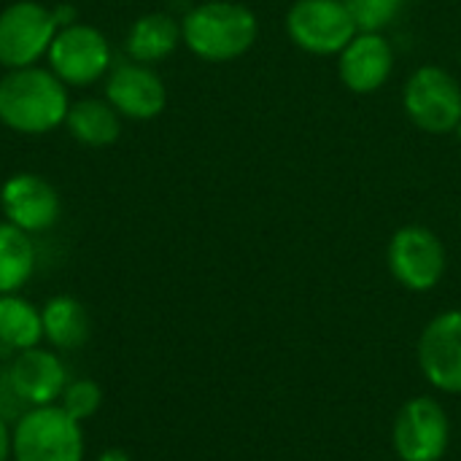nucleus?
<instances>
[{
    "mask_svg": "<svg viewBox=\"0 0 461 461\" xmlns=\"http://www.w3.org/2000/svg\"><path fill=\"white\" fill-rule=\"evenodd\" d=\"M70 111L65 84L43 68L8 70L0 78V122L22 135L57 130Z\"/></svg>",
    "mask_w": 461,
    "mask_h": 461,
    "instance_id": "f257e3e1",
    "label": "nucleus"
},
{
    "mask_svg": "<svg viewBox=\"0 0 461 461\" xmlns=\"http://www.w3.org/2000/svg\"><path fill=\"white\" fill-rule=\"evenodd\" d=\"M259 35L254 11L235 0H208L194 5L181 22V41L205 62L243 57Z\"/></svg>",
    "mask_w": 461,
    "mask_h": 461,
    "instance_id": "f03ea898",
    "label": "nucleus"
},
{
    "mask_svg": "<svg viewBox=\"0 0 461 461\" xmlns=\"http://www.w3.org/2000/svg\"><path fill=\"white\" fill-rule=\"evenodd\" d=\"M84 424L59 405L24 411L11 424V461H84Z\"/></svg>",
    "mask_w": 461,
    "mask_h": 461,
    "instance_id": "7ed1b4c3",
    "label": "nucleus"
},
{
    "mask_svg": "<svg viewBox=\"0 0 461 461\" xmlns=\"http://www.w3.org/2000/svg\"><path fill=\"white\" fill-rule=\"evenodd\" d=\"M402 105L419 130L429 135L456 132L461 122L459 81L440 65H421L405 84Z\"/></svg>",
    "mask_w": 461,
    "mask_h": 461,
    "instance_id": "20e7f679",
    "label": "nucleus"
},
{
    "mask_svg": "<svg viewBox=\"0 0 461 461\" xmlns=\"http://www.w3.org/2000/svg\"><path fill=\"white\" fill-rule=\"evenodd\" d=\"M289 38L308 54H340L357 30V22L343 0H297L286 14Z\"/></svg>",
    "mask_w": 461,
    "mask_h": 461,
    "instance_id": "39448f33",
    "label": "nucleus"
},
{
    "mask_svg": "<svg viewBox=\"0 0 461 461\" xmlns=\"http://www.w3.org/2000/svg\"><path fill=\"white\" fill-rule=\"evenodd\" d=\"M59 24L51 8L35 0H19L0 14V65L8 70L30 68L43 54L57 35Z\"/></svg>",
    "mask_w": 461,
    "mask_h": 461,
    "instance_id": "423d86ee",
    "label": "nucleus"
},
{
    "mask_svg": "<svg viewBox=\"0 0 461 461\" xmlns=\"http://www.w3.org/2000/svg\"><path fill=\"white\" fill-rule=\"evenodd\" d=\"M51 73L68 86H86L105 76L111 68V46L105 35L84 22L59 27L49 46Z\"/></svg>",
    "mask_w": 461,
    "mask_h": 461,
    "instance_id": "0eeeda50",
    "label": "nucleus"
},
{
    "mask_svg": "<svg viewBox=\"0 0 461 461\" xmlns=\"http://www.w3.org/2000/svg\"><path fill=\"white\" fill-rule=\"evenodd\" d=\"M389 270L405 289L429 292L446 273V249L432 230L408 224L392 235Z\"/></svg>",
    "mask_w": 461,
    "mask_h": 461,
    "instance_id": "6e6552de",
    "label": "nucleus"
},
{
    "mask_svg": "<svg viewBox=\"0 0 461 461\" xmlns=\"http://www.w3.org/2000/svg\"><path fill=\"white\" fill-rule=\"evenodd\" d=\"M448 435L446 411L429 397H416L397 413L394 451L402 461H440L448 448Z\"/></svg>",
    "mask_w": 461,
    "mask_h": 461,
    "instance_id": "1a4fd4ad",
    "label": "nucleus"
},
{
    "mask_svg": "<svg viewBox=\"0 0 461 461\" xmlns=\"http://www.w3.org/2000/svg\"><path fill=\"white\" fill-rule=\"evenodd\" d=\"M5 370H8L11 386L16 389L27 411L57 405L70 381L59 351L46 348V346H35V348L14 354Z\"/></svg>",
    "mask_w": 461,
    "mask_h": 461,
    "instance_id": "9d476101",
    "label": "nucleus"
},
{
    "mask_svg": "<svg viewBox=\"0 0 461 461\" xmlns=\"http://www.w3.org/2000/svg\"><path fill=\"white\" fill-rule=\"evenodd\" d=\"M0 208H3L5 221L35 235L57 224L62 203H59L57 189L41 176L16 173L0 189Z\"/></svg>",
    "mask_w": 461,
    "mask_h": 461,
    "instance_id": "9b49d317",
    "label": "nucleus"
},
{
    "mask_svg": "<svg viewBox=\"0 0 461 461\" xmlns=\"http://www.w3.org/2000/svg\"><path fill=\"white\" fill-rule=\"evenodd\" d=\"M419 365L432 386L461 392V311H448L429 321L419 343Z\"/></svg>",
    "mask_w": 461,
    "mask_h": 461,
    "instance_id": "f8f14e48",
    "label": "nucleus"
},
{
    "mask_svg": "<svg viewBox=\"0 0 461 461\" xmlns=\"http://www.w3.org/2000/svg\"><path fill=\"white\" fill-rule=\"evenodd\" d=\"M105 100L127 119H154L165 111L167 89L162 78L140 62L119 65L111 70L105 84Z\"/></svg>",
    "mask_w": 461,
    "mask_h": 461,
    "instance_id": "ddd939ff",
    "label": "nucleus"
},
{
    "mask_svg": "<svg viewBox=\"0 0 461 461\" xmlns=\"http://www.w3.org/2000/svg\"><path fill=\"white\" fill-rule=\"evenodd\" d=\"M340 81L354 95L378 92L394 70V49L381 32H357L340 51Z\"/></svg>",
    "mask_w": 461,
    "mask_h": 461,
    "instance_id": "4468645a",
    "label": "nucleus"
},
{
    "mask_svg": "<svg viewBox=\"0 0 461 461\" xmlns=\"http://www.w3.org/2000/svg\"><path fill=\"white\" fill-rule=\"evenodd\" d=\"M41 324H43V340L49 343V348L62 351V354L78 351L81 346H86L89 332H92V321H89L84 303H78L70 294H57L46 300V305L41 308Z\"/></svg>",
    "mask_w": 461,
    "mask_h": 461,
    "instance_id": "2eb2a0df",
    "label": "nucleus"
},
{
    "mask_svg": "<svg viewBox=\"0 0 461 461\" xmlns=\"http://www.w3.org/2000/svg\"><path fill=\"white\" fill-rule=\"evenodd\" d=\"M119 116L122 113L108 100L89 97V100H78L70 105L65 124L78 143L92 146V149H103V146H111L119 140V135H122V119Z\"/></svg>",
    "mask_w": 461,
    "mask_h": 461,
    "instance_id": "dca6fc26",
    "label": "nucleus"
},
{
    "mask_svg": "<svg viewBox=\"0 0 461 461\" xmlns=\"http://www.w3.org/2000/svg\"><path fill=\"white\" fill-rule=\"evenodd\" d=\"M181 41V24L167 14H146L127 32V54L132 62L151 65L176 51Z\"/></svg>",
    "mask_w": 461,
    "mask_h": 461,
    "instance_id": "f3484780",
    "label": "nucleus"
},
{
    "mask_svg": "<svg viewBox=\"0 0 461 461\" xmlns=\"http://www.w3.org/2000/svg\"><path fill=\"white\" fill-rule=\"evenodd\" d=\"M43 343L41 308L16 294H0V346L8 354H19Z\"/></svg>",
    "mask_w": 461,
    "mask_h": 461,
    "instance_id": "a211bd4d",
    "label": "nucleus"
},
{
    "mask_svg": "<svg viewBox=\"0 0 461 461\" xmlns=\"http://www.w3.org/2000/svg\"><path fill=\"white\" fill-rule=\"evenodd\" d=\"M35 243L30 232L0 221V294H16L35 273Z\"/></svg>",
    "mask_w": 461,
    "mask_h": 461,
    "instance_id": "6ab92c4d",
    "label": "nucleus"
},
{
    "mask_svg": "<svg viewBox=\"0 0 461 461\" xmlns=\"http://www.w3.org/2000/svg\"><path fill=\"white\" fill-rule=\"evenodd\" d=\"M57 405H59L70 419H76L78 424H84V421H89V419L100 411V405H103V389H100V384L92 381V378L68 381V386H65V392H62V397H59Z\"/></svg>",
    "mask_w": 461,
    "mask_h": 461,
    "instance_id": "aec40b11",
    "label": "nucleus"
},
{
    "mask_svg": "<svg viewBox=\"0 0 461 461\" xmlns=\"http://www.w3.org/2000/svg\"><path fill=\"white\" fill-rule=\"evenodd\" d=\"M351 11L359 32H381L386 30L402 11L405 0H343Z\"/></svg>",
    "mask_w": 461,
    "mask_h": 461,
    "instance_id": "412c9836",
    "label": "nucleus"
},
{
    "mask_svg": "<svg viewBox=\"0 0 461 461\" xmlns=\"http://www.w3.org/2000/svg\"><path fill=\"white\" fill-rule=\"evenodd\" d=\"M27 411V405L22 402V397L16 394V389L11 386V378H8V370L5 365L0 367V416L8 419L11 424Z\"/></svg>",
    "mask_w": 461,
    "mask_h": 461,
    "instance_id": "4be33fe9",
    "label": "nucleus"
},
{
    "mask_svg": "<svg viewBox=\"0 0 461 461\" xmlns=\"http://www.w3.org/2000/svg\"><path fill=\"white\" fill-rule=\"evenodd\" d=\"M0 461H11V421L0 416Z\"/></svg>",
    "mask_w": 461,
    "mask_h": 461,
    "instance_id": "5701e85b",
    "label": "nucleus"
},
{
    "mask_svg": "<svg viewBox=\"0 0 461 461\" xmlns=\"http://www.w3.org/2000/svg\"><path fill=\"white\" fill-rule=\"evenodd\" d=\"M51 14H54V19H57V24H59V27H68V24H73V22H76V11H73L70 5L51 8Z\"/></svg>",
    "mask_w": 461,
    "mask_h": 461,
    "instance_id": "b1692460",
    "label": "nucleus"
},
{
    "mask_svg": "<svg viewBox=\"0 0 461 461\" xmlns=\"http://www.w3.org/2000/svg\"><path fill=\"white\" fill-rule=\"evenodd\" d=\"M97 461H130V454L124 451V448H105Z\"/></svg>",
    "mask_w": 461,
    "mask_h": 461,
    "instance_id": "393cba45",
    "label": "nucleus"
},
{
    "mask_svg": "<svg viewBox=\"0 0 461 461\" xmlns=\"http://www.w3.org/2000/svg\"><path fill=\"white\" fill-rule=\"evenodd\" d=\"M456 138H459V143H461V122H459V127H456Z\"/></svg>",
    "mask_w": 461,
    "mask_h": 461,
    "instance_id": "a878e982",
    "label": "nucleus"
}]
</instances>
